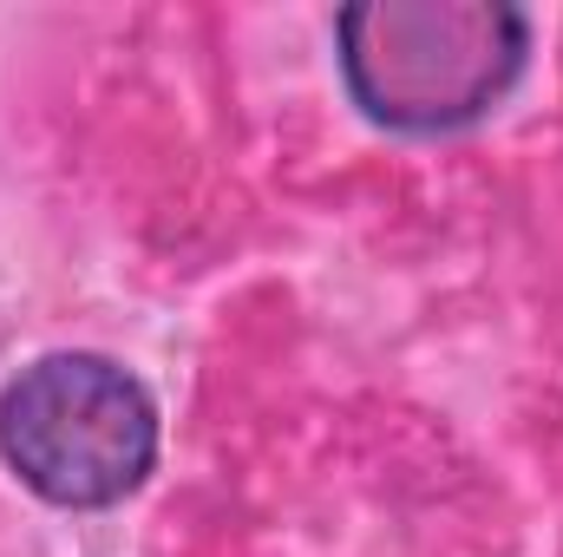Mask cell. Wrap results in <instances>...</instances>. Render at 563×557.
Wrapping results in <instances>:
<instances>
[{
  "instance_id": "cell-2",
  "label": "cell",
  "mask_w": 563,
  "mask_h": 557,
  "mask_svg": "<svg viewBox=\"0 0 563 557\" xmlns=\"http://www.w3.org/2000/svg\"><path fill=\"white\" fill-rule=\"evenodd\" d=\"M525 59V20L485 0H380L341 13L354 99L387 125H459L485 112Z\"/></svg>"
},
{
  "instance_id": "cell-1",
  "label": "cell",
  "mask_w": 563,
  "mask_h": 557,
  "mask_svg": "<svg viewBox=\"0 0 563 557\" xmlns=\"http://www.w3.org/2000/svg\"><path fill=\"white\" fill-rule=\"evenodd\" d=\"M0 452L46 505L92 512L144 485L157 414L106 354H46L0 394Z\"/></svg>"
}]
</instances>
